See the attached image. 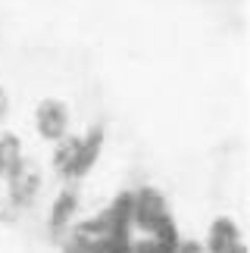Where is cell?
I'll use <instances>...</instances> for the list:
<instances>
[{"instance_id": "cell-10", "label": "cell", "mask_w": 250, "mask_h": 253, "mask_svg": "<svg viewBox=\"0 0 250 253\" xmlns=\"http://www.w3.org/2000/svg\"><path fill=\"white\" fill-rule=\"evenodd\" d=\"M6 116H9V94L0 87V122H6Z\"/></svg>"}, {"instance_id": "cell-1", "label": "cell", "mask_w": 250, "mask_h": 253, "mask_svg": "<svg viewBox=\"0 0 250 253\" xmlns=\"http://www.w3.org/2000/svg\"><path fill=\"white\" fill-rule=\"evenodd\" d=\"M6 197L16 210H28L35 207V200L41 197V188H44V172L35 160H22L19 166L6 175Z\"/></svg>"}, {"instance_id": "cell-4", "label": "cell", "mask_w": 250, "mask_h": 253, "mask_svg": "<svg viewBox=\"0 0 250 253\" xmlns=\"http://www.w3.org/2000/svg\"><path fill=\"white\" fill-rule=\"evenodd\" d=\"M35 128L44 141H60L66 131H69V106L56 97H44L41 103L35 106Z\"/></svg>"}, {"instance_id": "cell-5", "label": "cell", "mask_w": 250, "mask_h": 253, "mask_svg": "<svg viewBox=\"0 0 250 253\" xmlns=\"http://www.w3.org/2000/svg\"><path fill=\"white\" fill-rule=\"evenodd\" d=\"M79 188L75 184H66V188L56 194V200L50 203V216H47V235H50L53 241H60L66 231H69V225L75 222V216H79Z\"/></svg>"}, {"instance_id": "cell-9", "label": "cell", "mask_w": 250, "mask_h": 253, "mask_svg": "<svg viewBox=\"0 0 250 253\" xmlns=\"http://www.w3.org/2000/svg\"><path fill=\"white\" fill-rule=\"evenodd\" d=\"M175 253H204V244H200V241H181L178 238Z\"/></svg>"}, {"instance_id": "cell-8", "label": "cell", "mask_w": 250, "mask_h": 253, "mask_svg": "<svg viewBox=\"0 0 250 253\" xmlns=\"http://www.w3.org/2000/svg\"><path fill=\"white\" fill-rule=\"evenodd\" d=\"M75 150H79V134H69V131H66L60 141H53V157H50V166H53V172L60 175V178H66V172H69V166H72Z\"/></svg>"}, {"instance_id": "cell-7", "label": "cell", "mask_w": 250, "mask_h": 253, "mask_svg": "<svg viewBox=\"0 0 250 253\" xmlns=\"http://www.w3.org/2000/svg\"><path fill=\"white\" fill-rule=\"evenodd\" d=\"M22 160H25V150H22V141H19V134L3 131V134H0V181H3Z\"/></svg>"}, {"instance_id": "cell-6", "label": "cell", "mask_w": 250, "mask_h": 253, "mask_svg": "<svg viewBox=\"0 0 250 253\" xmlns=\"http://www.w3.org/2000/svg\"><path fill=\"white\" fill-rule=\"evenodd\" d=\"M241 247H244V238H241L238 222L232 216H216L207 231L204 253H238Z\"/></svg>"}, {"instance_id": "cell-11", "label": "cell", "mask_w": 250, "mask_h": 253, "mask_svg": "<svg viewBox=\"0 0 250 253\" xmlns=\"http://www.w3.org/2000/svg\"><path fill=\"white\" fill-rule=\"evenodd\" d=\"M238 253H250V250H247V244H244V247H241V250H238Z\"/></svg>"}, {"instance_id": "cell-3", "label": "cell", "mask_w": 250, "mask_h": 253, "mask_svg": "<svg viewBox=\"0 0 250 253\" xmlns=\"http://www.w3.org/2000/svg\"><path fill=\"white\" fill-rule=\"evenodd\" d=\"M103 144H107L103 125H94V128H88L84 134H79V150H75V157H72V166H69V172H66V178L82 181L84 175L97 166V160L103 153Z\"/></svg>"}, {"instance_id": "cell-2", "label": "cell", "mask_w": 250, "mask_h": 253, "mask_svg": "<svg viewBox=\"0 0 250 253\" xmlns=\"http://www.w3.org/2000/svg\"><path fill=\"white\" fill-rule=\"evenodd\" d=\"M169 216H172V210H169V200L163 197V191L150 188V184H144V188L134 191V228H141V231L150 235V231Z\"/></svg>"}]
</instances>
